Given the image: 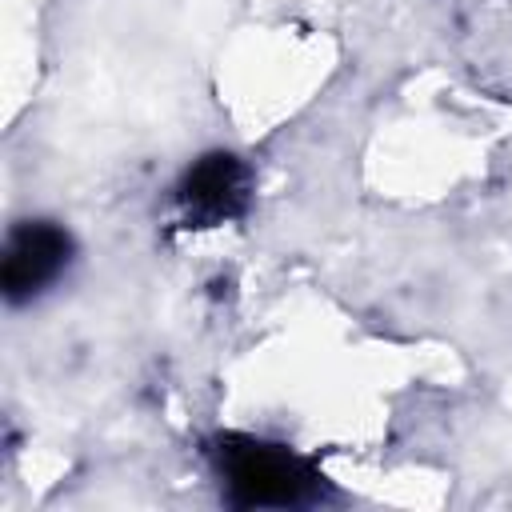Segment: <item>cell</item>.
I'll use <instances>...</instances> for the list:
<instances>
[{
  "instance_id": "obj_2",
  "label": "cell",
  "mask_w": 512,
  "mask_h": 512,
  "mask_svg": "<svg viewBox=\"0 0 512 512\" xmlns=\"http://www.w3.org/2000/svg\"><path fill=\"white\" fill-rule=\"evenodd\" d=\"M252 200V176L240 156L208 152L192 160L176 184V208L188 228H216L240 220Z\"/></svg>"
},
{
  "instance_id": "obj_3",
  "label": "cell",
  "mask_w": 512,
  "mask_h": 512,
  "mask_svg": "<svg viewBox=\"0 0 512 512\" xmlns=\"http://www.w3.org/2000/svg\"><path fill=\"white\" fill-rule=\"evenodd\" d=\"M68 260H72V236L60 224H52V220L16 224L4 244V268H0L4 296L12 304L36 300L64 276Z\"/></svg>"
},
{
  "instance_id": "obj_1",
  "label": "cell",
  "mask_w": 512,
  "mask_h": 512,
  "mask_svg": "<svg viewBox=\"0 0 512 512\" xmlns=\"http://www.w3.org/2000/svg\"><path fill=\"white\" fill-rule=\"evenodd\" d=\"M220 480L228 488V500L240 508H292L312 500L316 492V468L296 456L292 448L252 440V436H224L216 448Z\"/></svg>"
}]
</instances>
